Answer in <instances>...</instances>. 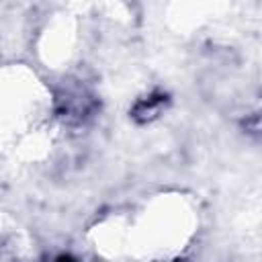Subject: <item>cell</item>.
I'll list each match as a JSON object with an SVG mask.
<instances>
[{"mask_svg": "<svg viewBox=\"0 0 262 262\" xmlns=\"http://www.w3.org/2000/svg\"><path fill=\"white\" fill-rule=\"evenodd\" d=\"M166 104H168V96H166V94H162V92H151L149 96L139 98V100L135 102V106H133V111H131V117H133L135 121H139V123L151 121V119H156V117L162 113V108H164Z\"/></svg>", "mask_w": 262, "mask_h": 262, "instance_id": "obj_1", "label": "cell"}]
</instances>
